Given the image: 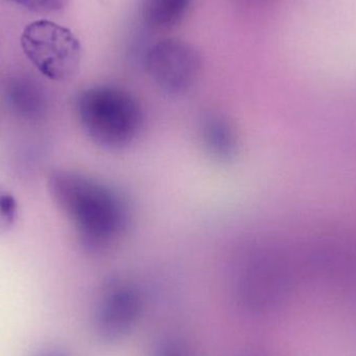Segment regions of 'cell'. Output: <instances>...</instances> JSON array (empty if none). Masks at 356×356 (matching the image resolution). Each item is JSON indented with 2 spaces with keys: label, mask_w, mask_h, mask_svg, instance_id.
<instances>
[{
  "label": "cell",
  "mask_w": 356,
  "mask_h": 356,
  "mask_svg": "<svg viewBox=\"0 0 356 356\" xmlns=\"http://www.w3.org/2000/svg\"><path fill=\"white\" fill-rule=\"evenodd\" d=\"M144 68L165 93L181 95L192 89L200 75L201 58L188 42L164 39L146 49Z\"/></svg>",
  "instance_id": "cell-4"
},
{
  "label": "cell",
  "mask_w": 356,
  "mask_h": 356,
  "mask_svg": "<svg viewBox=\"0 0 356 356\" xmlns=\"http://www.w3.org/2000/svg\"><path fill=\"white\" fill-rule=\"evenodd\" d=\"M154 356H191L184 344L175 340L163 341L156 348Z\"/></svg>",
  "instance_id": "cell-11"
},
{
  "label": "cell",
  "mask_w": 356,
  "mask_h": 356,
  "mask_svg": "<svg viewBox=\"0 0 356 356\" xmlns=\"http://www.w3.org/2000/svg\"><path fill=\"white\" fill-rule=\"evenodd\" d=\"M141 312L135 289L115 284L104 292L95 314V330L104 341H116L131 330Z\"/></svg>",
  "instance_id": "cell-6"
},
{
  "label": "cell",
  "mask_w": 356,
  "mask_h": 356,
  "mask_svg": "<svg viewBox=\"0 0 356 356\" xmlns=\"http://www.w3.org/2000/svg\"><path fill=\"white\" fill-rule=\"evenodd\" d=\"M290 268L284 259L271 257L244 280L242 300L252 313H267L280 305L290 286Z\"/></svg>",
  "instance_id": "cell-5"
},
{
  "label": "cell",
  "mask_w": 356,
  "mask_h": 356,
  "mask_svg": "<svg viewBox=\"0 0 356 356\" xmlns=\"http://www.w3.org/2000/svg\"><path fill=\"white\" fill-rule=\"evenodd\" d=\"M192 3L193 0H141L140 15L149 29H171L181 22Z\"/></svg>",
  "instance_id": "cell-8"
},
{
  "label": "cell",
  "mask_w": 356,
  "mask_h": 356,
  "mask_svg": "<svg viewBox=\"0 0 356 356\" xmlns=\"http://www.w3.org/2000/svg\"><path fill=\"white\" fill-rule=\"evenodd\" d=\"M33 356H69L64 351L58 350V349H44L39 351Z\"/></svg>",
  "instance_id": "cell-12"
},
{
  "label": "cell",
  "mask_w": 356,
  "mask_h": 356,
  "mask_svg": "<svg viewBox=\"0 0 356 356\" xmlns=\"http://www.w3.org/2000/svg\"><path fill=\"white\" fill-rule=\"evenodd\" d=\"M18 215V203L10 191L0 186V234L14 226Z\"/></svg>",
  "instance_id": "cell-9"
},
{
  "label": "cell",
  "mask_w": 356,
  "mask_h": 356,
  "mask_svg": "<svg viewBox=\"0 0 356 356\" xmlns=\"http://www.w3.org/2000/svg\"><path fill=\"white\" fill-rule=\"evenodd\" d=\"M48 188L90 252L108 250L129 229V201L110 184L77 171L58 170L50 175Z\"/></svg>",
  "instance_id": "cell-1"
},
{
  "label": "cell",
  "mask_w": 356,
  "mask_h": 356,
  "mask_svg": "<svg viewBox=\"0 0 356 356\" xmlns=\"http://www.w3.org/2000/svg\"><path fill=\"white\" fill-rule=\"evenodd\" d=\"M35 12H54L65 6L66 0H8Z\"/></svg>",
  "instance_id": "cell-10"
},
{
  "label": "cell",
  "mask_w": 356,
  "mask_h": 356,
  "mask_svg": "<svg viewBox=\"0 0 356 356\" xmlns=\"http://www.w3.org/2000/svg\"><path fill=\"white\" fill-rule=\"evenodd\" d=\"M21 47L40 73L54 81H67L79 72L81 46L76 35L58 23L38 20L21 35Z\"/></svg>",
  "instance_id": "cell-3"
},
{
  "label": "cell",
  "mask_w": 356,
  "mask_h": 356,
  "mask_svg": "<svg viewBox=\"0 0 356 356\" xmlns=\"http://www.w3.org/2000/svg\"><path fill=\"white\" fill-rule=\"evenodd\" d=\"M75 106L88 137L104 149H124L143 131L145 117L141 104L121 88L97 86L83 90Z\"/></svg>",
  "instance_id": "cell-2"
},
{
  "label": "cell",
  "mask_w": 356,
  "mask_h": 356,
  "mask_svg": "<svg viewBox=\"0 0 356 356\" xmlns=\"http://www.w3.org/2000/svg\"><path fill=\"white\" fill-rule=\"evenodd\" d=\"M200 139L205 152L218 162H229L238 152L236 131L232 123L220 115H209L201 121Z\"/></svg>",
  "instance_id": "cell-7"
}]
</instances>
